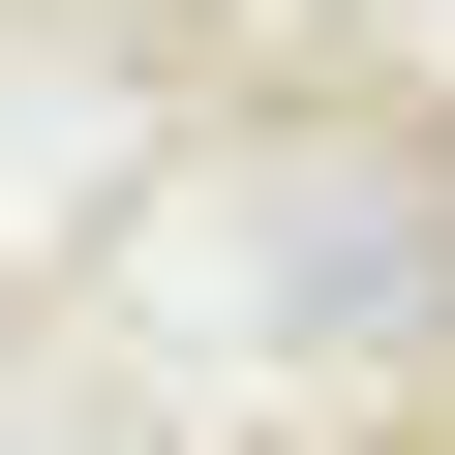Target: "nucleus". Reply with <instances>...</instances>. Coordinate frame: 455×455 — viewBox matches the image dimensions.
<instances>
[{"mask_svg":"<svg viewBox=\"0 0 455 455\" xmlns=\"http://www.w3.org/2000/svg\"><path fill=\"white\" fill-rule=\"evenodd\" d=\"M182 31H304V0H182Z\"/></svg>","mask_w":455,"mask_h":455,"instance_id":"1","label":"nucleus"}]
</instances>
